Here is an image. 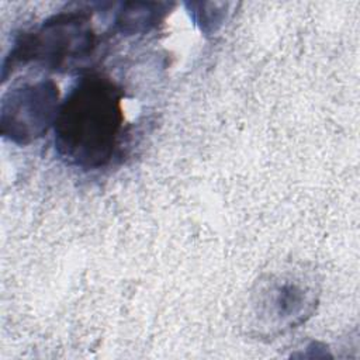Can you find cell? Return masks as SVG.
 <instances>
[{"label": "cell", "instance_id": "6da1fadb", "mask_svg": "<svg viewBox=\"0 0 360 360\" xmlns=\"http://www.w3.org/2000/svg\"><path fill=\"white\" fill-rule=\"evenodd\" d=\"M122 124L121 90L105 76H84L59 107L53 125L56 152L80 169L103 167L115 152Z\"/></svg>", "mask_w": 360, "mask_h": 360}, {"label": "cell", "instance_id": "7a4b0ae2", "mask_svg": "<svg viewBox=\"0 0 360 360\" xmlns=\"http://www.w3.org/2000/svg\"><path fill=\"white\" fill-rule=\"evenodd\" d=\"M318 300L314 273L295 267L267 273L250 297L252 326L260 336L283 335L311 318Z\"/></svg>", "mask_w": 360, "mask_h": 360}, {"label": "cell", "instance_id": "3957f363", "mask_svg": "<svg viewBox=\"0 0 360 360\" xmlns=\"http://www.w3.org/2000/svg\"><path fill=\"white\" fill-rule=\"evenodd\" d=\"M94 46L96 34L87 13L72 10L55 14L37 30L20 35L3 63V80L8 72L30 62L55 70L69 68L91 55Z\"/></svg>", "mask_w": 360, "mask_h": 360}, {"label": "cell", "instance_id": "277c9868", "mask_svg": "<svg viewBox=\"0 0 360 360\" xmlns=\"http://www.w3.org/2000/svg\"><path fill=\"white\" fill-rule=\"evenodd\" d=\"M59 107V89L51 79L15 86L1 100V135L17 145H30L55 125Z\"/></svg>", "mask_w": 360, "mask_h": 360}, {"label": "cell", "instance_id": "5b68a950", "mask_svg": "<svg viewBox=\"0 0 360 360\" xmlns=\"http://www.w3.org/2000/svg\"><path fill=\"white\" fill-rule=\"evenodd\" d=\"M169 3L131 1L124 3L115 15V28L122 35L143 34L155 28L169 13Z\"/></svg>", "mask_w": 360, "mask_h": 360}, {"label": "cell", "instance_id": "8992f818", "mask_svg": "<svg viewBox=\"0 0 360 360\" xmlns=\"http://www.w3.org/2000/svg\"><path fill=\"white\" fill-rule=\"evenodd\" d=\"M188 6L194 22L204 34L217 32L226 15V4L224 3H191Z\"/></svg>", "mask_w": 360, "mask_h": 360}]
</instances>
